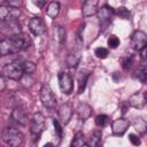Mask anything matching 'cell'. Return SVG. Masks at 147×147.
<instances>
[{"label":"cell","instance_id":"7","mask_svg":"<svg viewBox=\"0 0 147 147\" xmlns=\"http://www.w3.org/2000/svg\"><path fill=\"white\" fill-rule=\"evenodd\" d=\"M21 10L16 7L11 6H1L0 7V20L1 22L5 21H15L20 17Z\"/></svg>","mask_w":147,"mask_h":147},{"label":"cell","instance_id":"3","mask_svg":"<svg viewBox=\"0 0 147 147\" xmlns=\"http://www.w3.org/2000/svg\"><path fill=\"white\" fill-rule=\"evenodd\" d=\"M40 100L45 108L47 109H54L56 106V98L49 87V85L44 84L40 88Z\"/></svg>","mask_w":147,"mask_h":147},{"label":"cell","instance_id":"14","mask_svg":"<svg viewBox=\"0 0 147 147\" xmlns=\"http://www.w3.org/2000/svg\"><path fill=\"white\" fill-rule=\"evenodd\" d=\"M74 109L70 103H63L60 108H59V117L62 122V124H68L69 121L71 119Z\"/></svg>","mask_w":147,"mask_h":147},{"label":"cell","instance_id":"12","mask_svg":"<svg viewBox=\"0 0 147 147\" xmlns=\"http://www.w3.org/2000/svg\"><path fill=\"white\" fill-rule=\"evenodd\" d=\"M98 6H99V0H84V5H83V16L84 17H90L95 15L99 10H98Z\"/></svg>","mask_w":147,"mask_h":147},{"label":"cell","instance_id":"33","mask_svg":"<svg viewBox=\"0 0 147 147\" xmlns=\"http://www.w3.org/2000/svg\"><path fill=\"white\" fill-rule=\"evenodd\" d=\"M8 6H11V7H16V8H20L22 6V0H6Z\"/></svg>","mask_w":147,"mask_h":147},{"label":"cell","instance_id":"19","mask_svg":"<svg viewBox=\"0 0 147 147\" xmlns=\"http://www.w3.org/2000/svg\"><path fill=\"white\" fill-rule=\"evenodd\" d=\"M92 114V108L86 105V103H80L78 107H77V115L79 117L80 121H86Z\"/></svg>","mask_w":147,"mask_h":147},{"label":"cell","instance_id":"20","mask_svg":"<svg viewBox=\"0 0 147 147\" xmlns=\"http://www.w3.org/2000/svg\"><path fill=\"white\" fill-rule=\"evenodd\" d=\"M60 13V3L57 1H52L46 9V14L51 18H55Z\"/></svg>","mask_w":147,"mask_h":147},{"label":"cell","instance_id":"30","mask_svg":"<svg viewBox=\"0 0 147 147\" xmlns=\"http://www.w3.org/2000/svg\"><path fill=\"white\" fill-rule=\"evenodd\" d=\"M118 45H119V39L115 34H113V36H110L108 38V46L110 48H116Z\"/></svg>","mask_w":147,"mask_h":147},{"label":"cell","instance_id":"36","mask_svg":"<svg viewBox=\"0 0 147 147\" xmlns=\"http://www.w3.org/2000/svg\"><path fill=\"white\" fill-rule=\"evenodd\" d=\"M32 2H33L37 7H39V8H41V7L45 5V0H32Z\"/></svg>","mask_w":147,"mask_h":147},{"label":"cell","instance_id":"6","mask_svg":"<svg viewBox=\"0 0 147 147\" xmlns=\"http://www.w3.org/2000/svg\"><path fill=\"white\" fill-rule=\"evenodd\" d=\"M57 78H59V86H60V90L62 91V93L70 94L74 90V80H72L71 76L65 71H61L59 74Z\"/></svg>","mask_w":147,"mask_h":147},{"label":"cell","instance_id":"13","mask_svg":"<svg viewBox=\"0 0 147 147\" xmlns=\"http://www.w3.org/2000/svg\"><path fill=\"white\" fill-rule=\"evenodd\" d=\"M129 125H130V123H129L127 119H125V118H118V119H116V121L113 122V124H111V131L116 136H123L126 132Z\"/></svg>","mask_w":147,"mask_h":147},{"label":"cell","instance_id":"37","mask_svg":"<svg viewBox=\"0 0 147 147\" xmlns=\"http://www.w3.org/2000/svg\"><path fill=\"white\" fill-rule=\"evenodd\" d=\"M46 146H53V144H51V142H48V144H45V147Z\"/></svg>","mask_w":147,"mask_h":147},{"label":"cell","instance_id":"29","mask_svg":"<svg viewBox=\"0 0 147 147\" xmlns=\"http://www.w3.org/2000/svg\"><path fill=\"white\" fill-rule=\"evenodd\" d=\"M94 54L98 59H106L108 56V51L103 47H98L95 51H94Z\"/></svg>","mask_w":147,"mask_h":147},{"label":"cell","instance_id":"9","mask_svg":"<svg viewBox=\"0 0 147 147\" xmlns=\"http://www.w3.org/2000/svg\"><path fill=\"white\" fill-rule=\"evenodd\" d=\"M29 29L34 36H41L46 31V25L40 17H32L29 22Z\"/></svg>","mask_w":147,"mask_h":147},{"label":"cell","instance_id":"16","mask_svg":"<svg viewBox=\"0 0 147 147\" xmlns=\"http://www.w3.org/2000/svg\"><path fill=\"white\" fill-rule=\"evenodd\" d=\"M90 74H91V71L87 70V69H82V70L78 71V74H77L78 93H82V92L85 90V86H86L87 79H88V77H90Z\"/></svg>","mask_w":147,"mask_h":147},{"label":"cell","instance_id":"35","mask_svg":"<svg viewBox=\"0 0 147 147\" xmlns=\"http://www.w3.org/2000/svg\"><path fill=\"white\" fill-rule=\"evenodd\" d=\"M140 52V55H141V59L142 60H147V44L139 51Z\"/></svg>","mask_w":147,"mask_h":147},{"label":"cell","instance_id":"5","mask_svg":"<svg viewBox=\"0 0 147 147\" xmlns=\"http://www.w3.org/2000/svg\"><path fill=\"white\" fill-rule=\"evenodd\" d=\"M30 130L33 137H39L41 134V132L45 129V118L40 113H36L33 114L32 118H31V123H30Z\"/></svg>","mask_w":147,"mask_h":147},{"label":"cell","instance_id":"22","mask_svg":"<svg viewBox=\"0 0 147 147\" xmlns=\"http://www.w3.org/2000/svg\"><path fill=\"white\" fill-rule=\"evenodd\" d=\"M100 140H101V132L100 131H95L88 139V141H86V146H90V147H95L100 144Z\"/></svg>","mask_w":147,"mask_h":147},{"label":"cell","instance_id":"11","mask_svg":"<svg viewBox=\"0 0 147 147\" xmlns=\"http://www.w3.org/2000/svg\"><path fill=\"white\" fill-rule=\"evenodd\" d=\"M13 39V42L15 45V48H16V52H20V51H24L26 49L30 44H31V40H30V37L25 33H20L15 37L11 38Z\"/></svg>","mask_w":147,"mask_h":147},{"label":"cell","instance_id":"17","mask_svg":"<svg viewBox=\"0 0 147 147\" xmlns=\"http://www.w3.org/2000/svg\"><path fill=\"white\" fill-rule=\"evenodd\" d=\"M114 14H115V10L111 7H109L107 5L101 7V9H99V21H100V23L101 24L108 23Z\"/></svg>","mask_w":147,"mask_h":147},{"label":"cell","instance_id":"15","mask_svg":"<svg viewBox=\"0 0 147 147\" xmlns=\"http://www.w3.org/2000/svg\"><path fill=\"white\" fill-rule=\"evenodd\" d=\"M13 53H17L15 45L13 42L11 38H5L0 41V54L2 56H6L8 54H13Z\"/></svg>","mask_w":147,"mask_h":147},{"label":"cell","instance_id":"32","mask_svg":"<svg viewBox=\"0 0 147 147\" xmlns=\"http://www.w3.org/2000/svg\"><path fill=\"white\" fill-rule=\"evenodd\" d=\"M53 124H54V127H55V131H56V133H57V136L61 138L62 137V126H61V124L59 123V121H53Z\"/></svg>","mask_w":147,"mask_h":147},{"label":"cell","instance_id":"2","mask_svg":"<svg viewBox=\"0 0 147 147\" xmlns=\"http://www.w3.org/2000/svg\"><path fill=\"white\" fill-rule=\"evenodd\" d=\"M2 140L10 147H18L23 144L24 137L18 130L14 127H6L2 131Z\"/></svg>","mask_w":147,"mask_h":147},{"label":"cell","instance_id":"1","mask_svg":"<svg viewBox=\"0 0 147 147\" xmlns=\"http://www.w3.org/2000/svg\"><path fill=\"white\" fill-rule=\"evenodd\" d=\"M23 74H24L23 62H20V61L10 62V63L3 65L1 69V76H3L5 78H8V79H13V80L21 79L23 77Z\"/></svg>","mask_w":147,"mask_h":147},{"label":"cell","instance_id":"21","mask_svg":"<svg viewBox=\"0 0 147 147\" xmlns=\"http://www.w3.org/2000/svg\"><path fill=\"white\" fill-rule=\"evenodd\" d=\"M86 145V140H85V136L83 132H77L71 141V146L72 147H80V146H85Z\"/></svg>","mask_w":147,"mask_h":147},{"label":"cell","instance_id":"26","mask_svg":"<svg viewBox=\"0 0 147 147\" xmlns=\"http://www.w3.org/2000/svg\"><path fill=\"white\" fill-rule=\"evenodd\" d=\"M134 77H136L137 79H139L140 82L145 83V82L147 80V71H146L145 69H138V70H136V72H134Z\"/></svg>","mask_w":147,"mask_h":147},{"label":"cell","instance_id":"28","mask_svg":"<svg viewBox=\"0 0 147 147\" xmlns=\"http://www.w3.org/2000/svg\"><path fill=\"white\" fill-rule=\"evenodd\" d=\"M108 123V116L107 115H98L95 117V124L100 127L105 126L106 124Z\"/></svg>","mask_w":147,"mask_h":147},{"label":"cell","instance_id":"25","mask_svg":"<svg viewBox=\"0 0 147 147\" xmlns=\"http://www.w3.org/2000/svg\"><path fill=\"white\" fill-rule=\"evenodd\" d=\"M23 68H24V72L25 74L31 75V74H33L36 71L37 65L31 61H25V62H23Z\"/></svg>","mask_w":147,"mask_h":147},{"label":"cell","instance_id":"18","mask_svg":"<svg viewBox=\"0 0 147 147\" xmlns=\"http://www.w3.org/2000/svg\"><path fill=\"white\" fill-rule=\"evenodd\" d=\"M11 118L16 122V123H18L20 125H26V123H28V117H26V114H25V111L24 110H22L21 108H15L14 110H13V113H11Z\"/></svg>","mask_w":147,"mask_h":147},{"label":"cell","instance_id":"23","mask_svg":"<svg viewBox=\"0 0 147 147\" xmlns=\"http://www.w3.org/2000/svg\"><path fill=\"white\" fill-rule=\"evenodd\" d=\"M80 61V55L79 54H69L67 57V65L69 68H76L77 64Z\"/></svg>","mask_w":147,"mask_h":147},{"label":"cell","instance_id":"4","mask_svg":"<svg viewBox=\"0 0 147 147\" xmlns=\"http://www.w3.org/2000/svg\"><path fill=\"white\" fill-rule=\"evenodd\" d=\"M1 32L8 38H13L15 36L22 33V28L17 20L5 21V22H1Z\"/></svg>","mask_w":147,"mask_h":147},{"label":"cell","instance_id":"27","mask_svg":"<svg viewBox=\"0 0 147 147\" xmlns=\"http://www.w3.org/2000/svg\"><path fill=\"white\" fill-rule=\"evenodd\" d=\"M116 14H117L121 18H123V20H129V17H130V11H129V9H126L125 7H119V8L116 10Z\"/></svg>","mask_w":147,"mask_h":147},{"label":"cell","instance_id":"34","mask_svg":"<svg viewBox=\"0 0 147 147\" xmlns=\"http://www.w3.org/2000/svg\"><path fill=\"white\" fill-rule=\"evenodd\" d=\"M132 62H133V56H132V55H130V56H129V57L123 62V67H124V69H129V68H131Z\"/></svg>","mask_w":147,"mask_h":147},{"label":"cell","instance_id":"8","mask_svg":"<svg viewBox=\"0 0 147 147\" xmlns=\"http://www.w3.org/2000/svg\"><path fill=\"white\" fill-rule=\"evenodd\" d=\"M147 44V34L144 31H136L131 37V47L136 51H140Z\"/></svg>","mask_w":147,"mask_h":147},{"label":"cell","instance_id":"24","mask_svg":"<svg viewBox=\"0 0 147 147\" xmlns=\"http://www.w3.org/2000/svg\"><path fill=\"white\" fill-rule=\"evenodd\" d=\"M54 36H55L56 40L60 44H63L64 40H65V30H64V28H62L60 25L56 26V29L54 30Z\"/></svg>","mask_w":147,"mask_h":147},{"label":"cell","instance_id":"10","mask_svg":"<svg viewBox=\"0 0 147 147\" xmlns=\"http://www.w3.org/2000/svg\"><path fill=\"white\" fill-rule=\"evenodd\" d=\"M147 103V93L146 92H136L129 98V105L133 108H142Z\"/></svg>","mask_w":147,"mask_h":147},{"label":"cell","instance_id":"31","mask_svg":"<svg viewBox=\"0 0 147 147\" xmlns=\"http://www.w3.org/2000/svg\"><path fill=\"white\" fill-rule=\"evenodd\" d=\"M129 140L131 141V144L132 145H134V146H138V145H140V139L136 136V134H133V133H130L129 134Z\"/></svg>","mask_w":147,"mask_h":147}]
</instances>
